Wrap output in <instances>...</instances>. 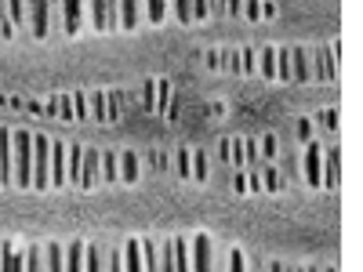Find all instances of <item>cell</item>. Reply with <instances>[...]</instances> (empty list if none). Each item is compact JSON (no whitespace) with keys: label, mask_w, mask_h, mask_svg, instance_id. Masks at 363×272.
Instances as JSON below:
<instances>
[{"label":"cell","mask_w":363,"mask_h":272,"mask_svg":"<svg viewBox=\"0 0 363 272\" xmlns=\"http://www.w3.org/2000/svg\"><path fill=\"white\" fill-rule=\"evenodd\" d=\"M15 186H33V135L29 131H15Z\"/></svg>","instance_id":"1"},{"label":"cell","mask_w":363,"mask_h":272,"mask_svg":"<svg viewBox=\"0 0 363 272\" xmlns=\"http://www.w3.org/2000/svg\"><path fill=\"white\" fill-rule=\"evenodd\" d=\"M48 157H51V142L44 135H33V186L37 189H48L51 186V178H48L51 164H48Z\"/></svg>","instance_id":"2"},{"label":"cell","mask_w":363,"mask_h":272,"mask_svg":"<svg viewBox=\"0 0 363 272\" xmlns=\"http://www.w3.org/2000/svg\"><path fill=\"white\" fill-rule=\"evenodd\" d=\"M66 142H51V186H66L69 167H66Z\"/></svg>","instance_id":"3"},{"label":"cell","mask_w":363,"mask_h":272,"mask_svg":"<svg viewBox=\"0 0 363 272\" xmlns=\"http://www.w3.org/2000/svg\"><path fill=\"white\" fill-rule=\"evenodd\" d=\"M11 131L0 128V186H11L15 181V171H11Z\"/></svg>","instance_id":"4"},{"label":"cell","mask_w":363,"mask_h":272,"mask_svg":"<svg viewBox=\"0 0 363 272\" xmlns=\"http://www.w3.org/2000/svg\"><path fill=\"white\" fill-rule=\"evenodd\" d=\"M80 26H84V4L80 0H62V29H66V37H77Z\"/></svg>","instance_id":"5"},{"label":"cell","mask_w":363,"mask_h":272,"mask_svg":"<svg viewBox=\"0 0 363 272\" xmlns=\"http://www.w3.org/2000/svg\"><path fill=\"white\" fill-rule=\"evenodd\" d=\"M320 153H323V145H309L306 149V181L309 186H323V167H320Z\"/></svg>","instance_id":"6"},{"label":"cell","mask_w":363,"mask_h":272,"mask_svg":"<svg viewBox=\"0 0 363 272\" xmlns=\"http://www.w3.org/2000/svg\"><path fill=\"white\" fill-rule=\"evenodd\" d=\"M99 164H102V157L95 153V149H87V153H84V167H80V181H77L80 189H91L99 181Z\"/></svg>","instance_id":"7"},{"label":"cell","mask_w":363,"mask_h":272,"mask_svg":"<svg viewBox=\"0 0 363 272\" xmlns=\"http://www.w3.org/2000/svg\"><path fill=\"white\" fill-rule=\"evenodd\" d=\"M193 272H211V236H196L193 239Z\"/></svg>","instance_id":"8"},{"label":"cell","mask_w":363,"mask_h":272,"mask_svg":"<svg viewBox=\"0 0 363 272\" xmlns=\"http://www.w3.org/2000/svg\"><path fill=\"white\" fill-rule=\"evenodd\" d=\"M91 8H95V29L116 26V0H91Z\"/></svg>","instance_id":"9"},{"label":"cell","mask_w":363,"mask_h":272,"mask_svg":"<svg viewBox=\"0 0 363 272\" xmlns=\"http://www.w3.org/2000/svg\"><path fill=\"white\" fill-rule=\"evenodd\" d=\"M51 29V0H33V37H48Z\"/></svg>","instance_id":"10"},{"label":"cell","mask_w":363,"mask_h":272,"mask_svg":"<svg viewBox=\"0 0 363 272\" xmlns=\"http://www.w3.org/2000/svg\"><path fill=\"white\" fill-rule=\"evenodd\" d=\"M0 272H22V254L15 244H0Z\"/></svg>","instance_id":"11"},{"label":"cell","mask_w":363,"mask_h":272,"mask_svg":"<svg viewBox=\"0 0 363 272\" xmlns=\"http://www.w3.org/2000/svg\"><path fill=\"white\" fill-rule=\"evenodd\" d=\"M142 244H138V239H128V244H124V268L128 272H142Z\"/></svg>","instance_id":"12"},{"label":"cell","mask_w":363,"mask_h":272,"mask_svg":"<svg viewBox=\"0 0 363 272\" xmlns=\"http://www.w3.org/2000/svg\"><path fill=\"white\" fill-rule=\"evenodd\" d=\"M84 261H87V247L84 244H69L66 247V272H84Z\"/></svg>","instance_id":"13"},{"label":"cell","mask_w":363,"mask_h":272,"mask_svg":"<svg viewBox=\"0 0 363 272\" xmlns=\"http://www.w3.org/2000/svg\"><path fill=\"white\" fill-rule=\"evenodd\" d=\"M44 261H48V272H66V254L58 244H48L44 247Z\"/></svg>","instance_id":"14"},{"label":"cell","mask_w":363,"mask_h":272,"mask_svg":"<svg viewBox=\"0 0 363 272\" xmlns=\"http://www.w3.org/2000/svg\"><path fill=\"white\" fill-rule=\"evenodd\" d=\"M120 26L124 29L138 26V0H120Z\"/></svg>","instance_id":"15"},{"label":"cell","mask_w":363,"mask_h":272,"mask_svg":"<svg viewBox=\"0 0 363 272\" xmlns=\"http://www.w3.org/2000/svg\"><path fill=\"white\" fill-rule=\"evenodd\" d=\"M189 268H193V258H189L186 239H174V272H189Z\"/></svg>","instance_id":"16"},{"label":"cell","mask_w":363,"mask_h":272,"mask_svg":"<svg viewBox=\"0 0 363 272\" xmlns=\"http://www.w3.org/2000/svg\"><path fill=\"white\" fill-rule=\"evenodd\" d=\"M120 178H124V181H138V157L135 153H120Z\"/></svg>","instance_id":"17"},{"label":"cell","mask_w":363,"mask_h":272,"mask_svg":"<svg viewBox=\"0 0 363 272\" xmlns=\"http://www.w3.org/2000/svg\"><path fill=\"white\" fill-rule=\"evenodd\" d=\"M277 76H280V80H294V69H291V47H280V51H277Z\"/></svg>","instance_id":"18"},{"label":"cell","mask_w":363,"mask_h":272,"mask_svg":"<svg viewBox=\"0 0 363 272\" xmlns=\"http://www.w3.org/2000/svg\"><path fill=\"white\" fill-rule=\"evenodd\" d=\"M80 167H84V153H80V145H69V181H73V186L80 181Z\"/></svg>","instance_id":"19"},{"label":"cell","mask_w":363,"mask_h":272,"mask_svg":"<svg viewBox=\"0 0 363 272\" xmlns=\"http://www.w3.org/2000/svg\"><path fill=\"white\" fill-rule=\"evenodd\" d=\"M26 272H44V251L26 247Z\"/></svg>","instance_id":"20"},{"label":"cell","mask_w":363,"mask_h":272,"mask_svg":"<svg viewBox=\"0 0 363 272\" xmlns=\"http://www.w3.org/2000/svg\"><path fill=\"white\" fill-rule=\"evenodd\" d=\"M291 58H294V80H306V76H309V66H306V51H301V47H291Z\"/></svg>","instance_id":"21"},{"label":"cell","mask_w":363,"mask_h":272,"mask_svg":"<svg viewBox=\"0 0 363 272\" xmlns=\"http://www.w3.org/2000/svg\"><path fill=\"white\" fill-rule=\"evenodd\" d=\"M258 55H262V69H265V76H277V47H262Z\"/></svg>","instance_id":"22"},{"label":"cell","mask_w":363,"mask_h":272,"mask_svg":"<svg viewBox=\"0 0 363 272\" xmlns=\"http://www.w3.org/2000/svg\"><path fill=\"white\" fill-rule=\"evenodd\" d=\"M164 15H167V0H149L145 18H149V22H164Z\"/></svg>","instance_id":"23"},{"label":"cell","mask_w":363,"mask_h":272,"mask_svg":"<svg viewBox=\"0 0 363 272\" xmlns=\"http://www.w3.org/2000/svg\"><path fill=\"white\" fill-rule=\"evenodd\" d=\"M116 164H120V157H116V153H106V157H102V171H106V178H109V181H116V178H120V167H116Z\"/></svg>","instance_id":"24"},{"label":"cell","mask_w":363,"mask_h":272,"mask_svg":"<svg viewBox=\"0 0 363 272\" xmlns=\"http://www.w3.org/2000/svg\"><path fill=\"white\" fill-rule=\"evenodd\" d=\"M142 258H145L149 272H160V258H157V247L149 244V239H145V244H142Z\"/></svg>","instance_id":"25"},{"label":"cell","mask_w":363,"mask_h":272,"mask_svg":"<svg viewBox=\"0 0 363 272\" xmlns=\"http://www.w3.org/2000/svg\"><path fill=\"white\" fill-rule=\"evenodd\" d=\"M323 181L327 186H338V153L327 157V171H323Z\"/></svg>","instance_id":"26"},{"label":"cell","mask_w":363,"mask_h":272,"mask_svg":"<svg viewBox=\"0 0 363 272\" xmlns=\"http://www.w3.org/2000/svg\"><path fill=\"white\" fill-rule=\"evenodd\" d=\"M87 272H102V247H87Z\"/></svg>","instance_id":"27"},{"label":"cell","mask_w":363,"mask_h":272,"mask_svg":"<svg viewBox=\"0 0 363 272\" xmlns=\"http://www.w3.org/2000/svg\"><path fill=\"white\" fill-rule=\"evenodd\" d=\"M174 11L182 22H193V0H174Z\"/></svg>","instance_id":"28"},{"label":"cell","mask_w":363,"mask_h":272,"mask_svg":"<svg viewBox=\"0 0 363 272\" xmlns=\"http://www.w3.org/2000/svg\"><path fill=\"white\" fill-rule=\"evenodd\" d=\"M8 11H11L15 22H22L26 18V0H8Z\"/></svg>","instance_id":"29"},{"label":"cell","mask_w":363,"mask_h":272,"mask_svg":"<svg viewBox=\"0 0 363 272\" xmlns=\"http://www.w3.org/2000/svg\"><path fill=\"white\" fill-rule=\"evenodd\" d=\"M211 11V0H193V18H207Z\"/></svg>","instance_id":"30"},{"label":"cell","mask_w":363,"mask_h":272,"mask_svg":"<svg viewBox=\"0 0 363 272\" xmlns=\"http://www.w3.org/2000/svg\"><path fill=\"white\" fill-rule=\"evenodd\" d=\"M229 272H244V254H240V251L229 254Z\"/></svg>","instance_id":"31"},{"label":"cell","mask_w":363,"mask_h":272,"mask_svg":"<svg viewBox=\"0 0 363 272\" xmlns=\"http://www.w3.org/2000/svg\"><path fill=\"white\" fill-rule=\"evenodd\" d=\"M178 171H182V178H189V153H186V149L178 153Z\"/></svg>","instance_id":"32"},{"label":"cell","mask_w":363,"mask_h":272,"mask_svg":"<svg viewBox=\"0 0 363 272\" xmlns=\"http://www.w3.org/2000/svg\"><path fill=\"white\" fill-rule=\"evenodd\" d=\"M196 178H200V181L207 178V160H203V153H196Z\"/></svg>","instance_id":"33"},{"label":"cell","mask_w":363,"mask_h":272,"mask_svg":"<svg viewBox=\"0 0 363 272\" xmlns=\"http://www.w3.org/2000/svg\"><path fill=\"white\" fill-rule=\"evenodd\" d=\"M109 272H124V258L120 254H109Z\"/></svg>","instance_id":"34"}]
</instances>
